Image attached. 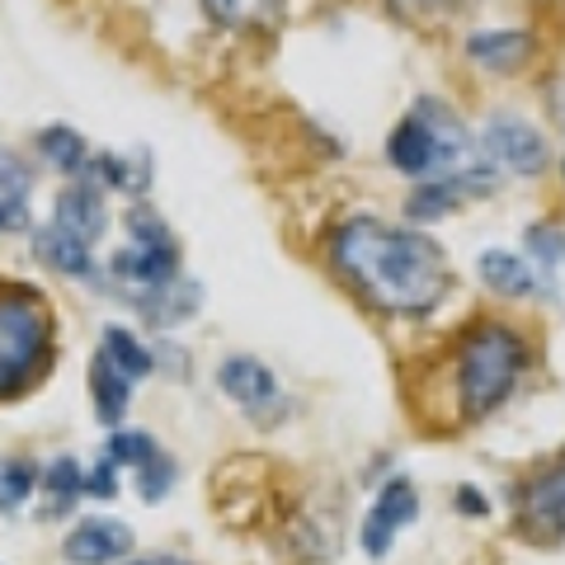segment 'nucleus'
Returning a JSON list of instances; mask_svg holds the SVG:
<instances>
[{
  "label": "nucleus",
  "mask_w": 565,
  "mask_h": 565,
  "mask_svg": "<svg viewBox=\"0 0 565 565\" xmlns=\"http://www.w3.org/2000/svg\"><path fill=\"white\" fill-rule=\"evenodd\" d=\"M104 199H109V189L95 184L90 174H76V180L57 193V203H52V222L66 226L71 236L95 245L104 232H109V207H104Z\"/></svg>",
  "instance_id": "9d476101"
},
{
  "label": "nucleus",
  "mask_w": 565,
  "mask_h": 565,
  "mask_svg": "<svg viewBox=\"0 0 565 565\" xmlns=\"http://www.w3.org/2000/svg\"><path fill=\"white\" fill-rule=\"evenodd\" d=\"M481 156L504 174H542L546 170V137L527 118L494 114L481 132Z\"/></svg>",
  "instance_id": "423d86ee"
},
{
  "label": "nucleus",
  "mask_w": 565,
  "mask_h": 565,
  "mask_svg": "<svg viewBox=\"0 0 565 565\" xmlns=\"http://www.w3.org/2000/svg\"><path fill=\"white\" fill-rule=\"evenodd\" d=\"M39 467L29 457H0V514L14 519L29 504V494L39 490Z\"/></svg>",
  "instance_id": "aec40b11"
},
{
  "label": "nucleus",
  "mask_w": 565,
  "mask_h": 565,
  "mask_svg": "<svg viewBox=\"0 0 565 565\" xmlns=\"http://www.w3.org/2000/svg\"><path fill=\"white\" fill-rule=\"evenodd\" d=\"M467 57L481 71L509 76V71L527 66V57H533V39H527L523 29H481V33L467 39Z\"/></svg>",
  "instance_id": "9b49d317"
},
{
  "label": "nucleus",
  "mask_w": 565,
  "mask_h": 565,
  "mask_svg": "<svg viewBox=\"0 0 565 565\" xmlns=\"http://www.w3.org/2000/svg\"><path fill=\"white\" fill-rule=\"evenodd\" d=\"M519 533L527 542H565V452L552 467H542L537 476H527L519 486Z\"/></svg>",
  "instance_id": "39448f33"
},
{
  "label": "nucleus",
  "mask_w": 565,
  "mask_h": 565,
  "mask_svg": "<svg viewBox=\"0 0 565 565\" xmlns=\"http://www.w3.org/2000/svg\"><path fill=\"white\" fill-rule=\"evenodd\" d=\"M467 156H471V132L444 99H419L392 128V137H386V161L396 166V174H405L415 184L490 166V161L467 166Z\"/></svg>",
  "instance_id": "20e7f679"
},
{
  "label": "nucleus",
  "mask_w": 565,
  "mask_h": 565,
  "mask_svg": "<svg viewBox=\"0 0 565 565\" xmlns=\"http://www.w3.org/2000/svg\"><path fill=\"white\" fill-rule=\"evenodd\" d=\"M132 546H137V537H132L128 523H118L109 514H95V519H81L66 533L62 556L71 565H118L122 556L132 552Z\"/></svg>",
  "instance_id": "1a4fd4ad"
},
{
  "label": "nucleus",
  "mask_w": 565,
  "mask_h": 565,
  "mask_svg": "<svg viewBox=\"0 0 565 565\" xmlns=\"http://www.w3.org/2000/svg\"><path fill=\"white\" fill-rule=\"evenodd\" d=\"M217 382H222V392L232 396L250 419L274 424L282 415V386H278V377L259 359H245V353H236V359L222 363Z\"/></svg>",
  "instance_id": "6e6552de"
},
{
  "label": "nucleus",
  "mask_w": 565,
  "mask_h": 565,
  "mask_svg": "<svg viewBox=\"0 0 565 565\" xmlns=\"http://www.w3.org/2000/svg\"><path fill=\"white\" fill-rule=\"evenodd\" d=\"M462 0H386V10H396L401 20H415V24H429V20H444L452 14Z\"/></svg>",
  "instance_id": "5701e85b"
},
{
  "label": "nucleus",
  "mask_w": 565,
  "mask_h": 565,
  "mask_svg": "<svg viewBox=\"0 0 565 565\" xmlns=\"http://www.w3.org/2000/svg\"><path fill=\"white\" fill-rule=\"evenodd\" d=\"M132 386H137V382L122 373V367H118L104 349L90 359V405H95V415H99L104 424H118L122 415H128Z\"/></svg>",
  "instance_id": "ddd939ff"
},
{
  "label": "nucleus",
  "mask_w": 565,
  "mask_h": 565,
  "mask_svg": "<svg viewBox=\"0 0 565 565\" xmlns=\"http://www.w3.org/2000/svg\"><path fill=\"white\" fill-rule=\"evenodd\" d=\"M39 156L52 166V170H62V174H85V166H90V147H85V137L76 128H43L39 132Z\"/></svg>",
  "instance_id": "a211bd4d"
},
{
  "label": "nucleus",
  "mask_w": 565,
  "mask_h": 565,
  "mask_svg": "<svg viewBox=\"0 0 565 565\" xmlns=\"http://www.w3.org/2000/svg\"><path fill=\"white\" fill-rule=\"evenodd\" d=\"M132 481H137V494H141V500H166V494L174 490V462H170V452H161V448H156L151 457H147V462H137L132 467Z\"/></svg>",
  "instance_id": "412c9836"
},
{
  "label": "nucleus",
  "mask_w": 565,
  "mask_h": 565,
  "mask_svg": "<svg viewBox=\"0 0 565 565\" xmlns=\"http://www.w3.org/2000/svg\"><path fill=\"white\" fill-rule=\"evenodd\" d=\"M132 565H189V561H180V556H141Z\"/></svg>",
  "instance_id": "a878e982"
},
{
  "label": "nucleus",
  "mask_w": 565,
  "mask_h": 565,
  "mask_svg": "<svg viewBox=\"0 0 565 565\" xmlns=\"http://www.w3.org/2000/svg\"><path fill=\"white\" fill-rule=\"evenodd\" d=\"M457 509H462V514H476V519H481V514H486V494H481V490H471V486H462V490H457Z\"/></svg>",
  "instance_id": "393cba45"
},
{
  "label": "nucleus",
  "mask_w": 565,
  "mask_h": 565,
  "mask_svg": "<svg viewBox=\"0 0 565 565\" xmlns=\"http://www.w3.org/2000/svg\"><path fill=\"white\" fill-rule=\"evenodd\" d=\"M561 174H565V166H561Z\"/></svg>",
  "instance_id": "bb28decb"
},
{
  "label": "nucleus",
  "mask_w": 565,
  "mask_h": 565,
  "mask_svg": "<svg viewBox=\"0 0 565 565\" xmlns=\"http://www.w3.org/2000/svg\"><path fill=\"white\" fill-rule=\"evenodd\" d=\"M39 490H43V500H47V514H71V509H76V500L85 494V471H81V462H76V457H57L52 467H43Z\"/></svg>",
  "instance_id": "dca6fc26"
},
{
  "label": "nucleus",
  "mask_w": 565,
  "mask_h": 565,
  "mask_svg": "<svg viewBox=\"0 0 565 565\" xmlns=\"http://www.w3.org/2000/svg\"><path fill=\"white\" fill-rule=\"evenodd\" d=\"M415 519H419V490L411 486V476H392V481L377 490V500L363 519V552L382 561Z\"/></svg>",
  "instance_id": "0eeeda50"
},
{
  "label": "nucleus",
  "mask_w": 565,
  "mask_h": 565,
  "mask_svg": "<svg viewBox=\"0 0 565 565\" xmlns=\"http://www.w3.org/2000/svg\"><path fill=\"white\" fill-rule=\"evenodd\" d=\"M207 10V20H217L222 29H236V33H250L278 20L282 0H199Z\"/></svg>",
  "instance_id": "f3484780"
},
{
  "label": "nucleus",
  "mask_w": 565,
  "mask_h": 565,
  "mask_svg": "<svg viewBox=\"0 0 565 565\" xmlns=\"http://www.w3.org/2000/svg\"><path fill=\"white\" fill-rule=\"evenodd\" d=\"M85 494H95V500H114L118 494V462L109 452H104L95 467H85Z\"/></svg>",
  "instance_id": "b1692460"
},
{
  "label": "nucleus",
  "mask_w": 565,
  "mask_h": 565,
  "mask_svg": "<svg viewBox=\"0 0 565 565\" xmlns=\"http://www.w3.org/2000/svg\"><path fill=\"white\" fill-rule=\"evenodd\" d=\"M533 363V349L514 326L486 321L467 330L462 349H457V405L462 419H486L490 411L519 392V382Z\"/></svg>",
  "instance_id": "7ed1b4c3"
},
{
  "label": "nucleus",
  "mask_w": 565,
  "mask_h": 565,
  "mask_svg": "<svg viewBox=\"0 0 565 565\" xmlns=\"http://www.w3.org/2000/svg\"><path fill=\"white\" fill-rule=\"evenodd\" d=\"M29 193H33V170L14 151L0 147V236L29 226Z\"/></svg>",
  "instance_id": "4468645a"
},
{
  "label": "nucleus",
  "mask_w": 565,
  "mask_h": 565,
  "mask_svg": "<svg viewBox=\"0 0 565 565\" xmlns=\"http://www.w3.org/2000/svg\"><path fill=\"white\" fill-rule=\"evenodd\" d=\"M330 264L363 302L386 316H429L448 292L444 250L415 226L382 217H349L334 226Z\"/></svg>",
  "instance_id": "f257e3e1"
},
{
  "label": "nucleus",
  "mask_w": 565,
  "mask_h": 565,
  "mask_svg": "<svg viewBox=\"0 0 565 565\" xmlns=\"http://www.w3.org/2000/svg\"><path fill=\"white\" fill-rule=\"evenodd\" d=\"M57 359V311L33 282L0 278V401L33 392Z\"/></svg>",
  "instance_id": "f03ea898"
},
{
  "label": "nucleus",
  "mask_w": 565,
  "mask_h": 565,
  "mask_svg": "<svg viewBox=\"0 0 565 565\" xmlns=\"http://www.w3.org/2000/svg\"><path fill=\"white\" fill-rule=\"evenodd\" d=\"M33 255H39L47 269L66 274V278H95V245L71 236L66 226H57V222H47L43 232L33 236Z\"/></svg>",
  "instance_id": "f8f14e48"
},
{
  "label": "nucleus",
  "mask_w": 565,
  "mask_h": 565,
  "mask_svg": "<svg viewBox=\"0 0 565 565\" xmlns=\"http://www.w3.org/2000/svg\"><path fill=\"white\" fill-rule=\"evenodd\" d=\"M476 274H481L486 288L500 292V297H533L537 292L533 264L523 255H509V250H486L481 264H476Z\"/></svg>",
  "instance_id": "2eb2a0df"
},
{
  "label": "nucleus",
  "mask_w": 565,
  "mask_h": 565,
  "mask_svg": "<svg viewBox=\"0 0 565 565\" xmlns=\"http://www.w3.org/2000/svg\"><path fill=\"white\" fill-rule=\"evenodd\" d=\"M527 245H533V259L546 264V278H552L556 264L565 259V232H556V226H533V232H527Z\"/></svg>",
  "instance_id": "4be33fe9"
},
{
  "label": "nucleus",
  "mask_w": 565,
  "mask_h": 565,
  "mask_svg": "<svg viewBox=\"0 0 565 565\" xmlns=\"http://www.w3.org/2000/svg\"><path fill=\"white\" fill-rule=\"evenodd\" d=\"M99 349L109 353V359H114L132 382H141V377H151V373H156V353L141 344L128 326H109V330H104V344H99Z\"/></svg>",
  "instance_id": "6ab92c4d"
}]
</instances>
